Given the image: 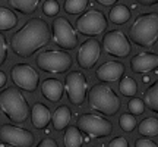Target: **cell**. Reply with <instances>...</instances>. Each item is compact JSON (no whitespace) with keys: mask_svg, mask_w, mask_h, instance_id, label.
Segmentation results:
<instances>
[{"mask_svg":"<svg viewBox=\"0 0 158 147\" xmlns=\"http://www.w3.org/2000/svg\"><path fill=\"white\" fill-rule=\"evenodd\" d=\"M51 31L43 18H31L10 37V47L19 57H31L50 43Z\"/></svg>","mask_w":158,"mask_h":147,"instance_id":"6da1fadb","label":"cell"},{"mask_svg":"<svg viewBox=\"0 0 158 147\" xmlns=\"http://www.w3.org/2000/svg\"><path fill=\"white\" fill-rule=\"evenodd\" d=\"M130 40L139 47H152L158 41V13L149 12L136 18L129 28Z\"/></svg>","mask_w":158,"mask_h":147,"instance_id":"7a4b0ae2","label":"cell"},{"mask_svg":"<svg viewBox=\"0 0 158 147\" xmlns=\"http://www.w3.org/2000/svg\"><path fill=\"white\" fill-rule=\"evenodd\" d=\"M0 110L15 124L25 122L31 115L27 99L16 87H7L0 91Z\"/></svg>","mask_w":158,"mask_h":147,"instance_id":"3957f363","label":"cell"},{"mask_svg":"<svg viewBox=\"0 0 158 147\" xmlns=\"http://www.w3.org/2000/svg\"><path fill=\"white\" fill-rule=\"evenodd\" d=\"M86 97H88L89 108L101 115L113 116L120 109V99L117 97V94L113 91V88H110L102 82L92 85L86 93Z\"/></svg>","mask_w":158,"mask_h":147,"instance_id":"277c9868","label":"cell"},{"mask_svg":"<svg viewBox=\"0 0 158 147\" xmlns=\"http://www.w3.org/2000/svg\"><path fill=\"white\" fill-rule=\"evenodd\" d=\"M35 63L43 72L50 74H63L72 68V56L62 50H45L41 51Z\"/></svg>","mask_w":158,"mask_h":147,"instance_id":"5b68a950","label":"cell"},{"mask_svg":"<svg viewBox=\"0 0 158 147\" xmlns=\"http://www.w3.org/2000/svg\"><path fill=\"white\" fill-rule=\"evenodd\" d=\"M76 127L81 132L92 138H104L113 134V124L106 118L92 113H82L76 119Z\"/></svg>","mask_w":158,"mask_h":147,"instance_id":"8992f818","label":"cell"},{"mask_svg":"<svg viewBox=\"0 0 158 147\" xmlns=\"http://www.w3.org/2000/svg\"><path fill=\"white\" fill-rule=\"evenodd\" d=\"M51 38L54 40V43L59 47H62L64 50H73L78 46L76 29L63 16L56 18L51 24Z\"/></svg>","mask_w":158,"mask_h":147,"instance_id":"52a82bcc","label":"cell"},{"mask_svg":"<svg viewBox=\"0 0 158 147\" xmlns=\"http://www.w3.org/2000/svg\"><path fill=\"white\" fill-rule=\"evenodd\" d=\"M107 29V18L101 11L89 9L76 19V31L82 35H98Z\"/></svg>","mask_w":158,"mask_h":147,"instance_id":"ba28073f","label":"cell"},{"mask_svg":"<svg viewBox=\"0 0 158 147\" xmlns=\"http://www.w3.org/2000/svg\"><path fill=\"white\" fill-rule=\"evenodd\" d=\"M10 79L19 90L34 93L38 88L40 75L28 63H16L10 69Z\"/></svg>","mask_w":158,"mask_h":147,"instance_id":"9c48e42d","label":"cell"},{"mask_svg":"<svg viewBox=\"0 0 158 147\" xmlns=\"http://www.w3.org/2000/svg\"><path fill=\"white\" fill-rule=\"evenodd\" d=\"M64 91L68 99L75 106H82L88 93V81L86 77L81 71H72L66 75L64 81Z\"/></svg>","mask_w":158,"mask_h":147,"instance_id":"30bf717a","label":"cell"},{"mask_svg":"<svg viewBox=\"0 0 158 147\" xmlns=\"http://www.w3.org/2000/svg\"><path fill=\"white\" fill-rule=\"evenodd\" d=\"M0 141L12 147H32L35 137L29 130L5 124L0 127Z\"/></svg>","mask_w":158,"mask_h":147,"instance_id":"8fae6325","label":"cell"},{"mask_svg":"<svg viewBox=\"0 0 158 147\" xmlns=\"http://www.w3.org/2000/svg\"><path fill=\"white\" fill-rule=\"evenodd\" d=\"M102 49L107 51L108 55L116 57L129 56L130 50H132L129 38L120 29H113V31H108V33L104 34V37H102Z\"/></svg>","mask_w":158,"mask_h":147,"instance_id":"7c38bea8","label":"cell"},{"mask_svg":"<svg viewBox=\"0 0 158 147\" xmlns=\"http://www.w3.org/2000/svg\"><path fill=\"white\" fill-rule=\"evenodd\" d=\"M100 55H101V43L97 38H88L79 46L76 60L82 69H91L98 62Z\"/></svg>","mask_w":158,"mask_h":147,"instance_id":"4fadbf2b","label":"cell"},{"mask_svg":"<svg viewBox=\"0 0 158 147\" xmlns=\"http://www.w3.org/2000/svg\"><path fill=\"white\" fill-rule=\"evenodd\" d=\"M130 68L135 74H148L158 68V55L152 51H142L130 59Z\"/></svg>","mask_w":158,"mask_h":147,"instance_id":"5bb4252c","label":"cell"},{"mask_svg":"<svg viewBox=\"0 0 158 147\" xmlns=\"http://www.w3.org/2000/svg\"><path fill=\"white\" fill-rule=\"evenodd\" d=\"M124 74V65L116 60H108V62L102 63L100 68L97 69V78L101 82H114L123 77Z\"/></svg>","mask_w":158,"mask_h":147,"instance_id":"9a60e30c","label":"cell"},{"mask_svg":"<svg viewBox=\"0 0 158 147\" xmlns=\"http://www.w3.org/2000/svg\"><path fill=\"white\" fill-rule=\"evenodd\" d=\"M63 93H64V84L60 79L47 78L41 84V94L48 100V102L57 103L62 100Z\"/></svg>","mask_w":158,"mask_h":147,"instance_id":"2e32d148","label":"cell"},{"mask_svg":"<svg viewBox=\"0 0 158 147\" xmlns=\"http://www.w3.org/2000/svg\"><path fill=\"white\" fill-rule=\"evenodd\" d=\"M31 121L37 130H44L51 121V112L43 103H35L31 109Z\"/></svg>","mask_w":158,"mask_h":147,"instance_id":"e0dca14e","label":"cell"},{"mask_svg":"<svg viewBox=\"0 0 158 147\" xmlns=\"http://www.w3.org/2000/svg\"><path fill=\"white\" fill-rule=\"evenodd\" d=\"M70 119H72V112L68 106H59L54 113H51V124L56 131L66 130V127L70 124Z\"/></svg>","mask_w":158,"mask_h":147,"instance_id":"ac0fdd59","label":"cell"},{"mask_svg":"<svg viewBox=\"0 0 158 147\" xmlns=\"http://www.w3.org/2000/svg\"><path fill=\"white\" fill-rule=\"evenodd\" d=\"M12 9L18 11L22 15H31L37 11L41 0H7Z\"/></svg>","mask_w":158,"mask_h":147,"instance_id":"d6986e66","label":"cell"},{"mask_svg":"<svg viewBox=\"0 0 158 147\" xmlns=\"http://www.w3.org/2000/svg\"><path fill=\"white\" fill-rule=\"evenodd\" d=\"M63 144L64 147H82L84 144V138L78 127H66L64 136H63Z\"/></svg>","mask_w":158,"mask_h":147,"instance_id":"ffe728a7","label":"cell"},{"mask_svg":"<svg viewBox=\"0 0 158 147\" xmlns=\"http://www.w3.org/2000/svg\"><path fill=\"white\" fill-rule=\"evenodd\" d=\"M18 16L12 9L0 6V31H10L16 27Z\"/></svg>","mask_w":158,"mask_h":147,"instance_id":"44dd1931","label":"cell"},{"mask_svg":"<svg viewBox=\"0 0 158 147\" xmlns=\"http://www.w3.org/2000/svg\"><path fill=\"white\" fill-rule=\"evenodd\" d=\"M130 9L124 5L113 6V9L110 11V21L116 25H123L130 19Z\"/></svg>","mask_w":158,"mask_h":147,"instance_id":"7402d4cb","label":"cell"},{"mask_svg":"<svg viewBox=\"0 0 158 147\" xmlns=\"http://www.w3.org/2000/svg\"><path fill=\"white\" fill-rule=\"evenodd\" d=\"M143 103L149 110L158 113V79L143 93Z\"/></svg>","mask_w":158,"mask_h":147,"instance_id":"603a6c76","label":"cell"},{"mask_svg":"<svg viewBox=\"0 0 158 147\" xmlns=\"http://www.w3.org/2000/svg\"><path fill=\"white\" fill-rule=\"evenodd\" d=\"M138 132L142 137H157L158 136V119L157 118H145L138 125Z\"/></svg>","mask_w":158,"mask_h":147,"instance_id":"cb8c5ba5","label":"cell"},{"mask_svg":"<svg viewBox=\"0 0 158 147\" xmlns=\"http://www.w3.org/2000/svg\"><path fill=\"white\" fill-rule=\"evenodd\" d=\"M118 90H120V93H122L124 97H133V96H136L138 84H136V81L133 78L124 77V78H120Z\"/></svg>","mask_w":158,"mask_h":147,"instance_id":"d4e9b609","label":"cell"},{"mask_svg":"<svg viewBox=\"0 0 158 147\" xmlns=\"http://www.w3.org/2000/svg\"><path fill=\"white\" fill-rule=\"evenodd\" d=\"M88 6V0H64V12L69 15H78L86 9Z\"/></svg>","mask_w":158,"mask_h":147,"instance_id":"484cf974","label":"cell"},{"mask_svg":"<svg viewBox=\"0 0 158 147\" xmlns=\"http://www.w3.org/2000/svg\"><path fill=\"white\" fill-rule=\"evenodd\" d=\"M118 125L124 132H132L136 128V118L132 113H123L118 118Z\"/></svg>","mask_w":158,"mask_h":147,"instance_id":"4316f807","label":"cell"},{"mask_svg":"<svg viewBox=\"0 0 158 147\" xmlns=\"http://www.w3.org/2000/svg\"><path fill=\"white\" fill-rule=\"evenodd\" d=\"M127 110H129V113H132V115H142L143 113V110H145V103H143V100H141V99H138V97H133V99H130V102L127 103Z\"/></svg>","mask_w":158,"mask_h":147,"instance_id":"83f0119b","label":"cell"},{"mask_svg":"<svg viewBox=\"0 0 158 147\" xmlns=\"http://www.w3.org/2000/svg\"><path fill=\"white\" fill-rule=\"evenodd\" d=\"M60 11V5L57 0H45L44 5H43V12H44L45 16H56Z\"/></svg>","mask_w":158,"mask_h":147,"instance_id":"f1b7e54d","label":"cell"},{"mask_svg":"<svg viewBox=\"0 0 158 147\" xmlns=\"http://www.w3.org/2000/svg\"><path fill=\"white\" fill-rule=\"evenodd\" d=\"M6 59H7V41L0 31V66L6 62Z\"/></svg>","mask_w":158,"mask_h":147,"instance_id":"f546056e","label":"cell"},{"mask_svg":"<svg viewBox=\"0 0 158 147\" xmlns=\"http://www.w3.org/2000/svg\"><path fill=\"white\" fill-rule=\"evenodd\" d=\"M108 147H129V141L124 137H116L110 141Z\"/></svg>","mask_w":158,"mask_h":147,"instance_id":"4dcf8cb0","label":"cell"},{"mask_svg":"<svg viewBox=\"0 0 158 147\" xmlns=\"http://www.w3.org/2000/svg\"><path fill=\"white\" fill-rule=\"evenodd\" d=\"M135 147H158L157 143H154L149 138H138L135 143Z\"/></svg>","mask_w":158,"mask_h":147,"instance_id":"1f68e13d","label":"cell"},{"mask_svg":"<svg viewBox=\"0 0 158 147\" xmlns=\"http://www.w3.org/2000/svg\"><path fill=\"white\" fill-rule=\"evenodd\" d=\"M37 147H59V146H57V141L54 138L45 137V138H43V140L37 144Z\"/></svg>","mask_w":158,"mask_h":147,"instance_id":"d6a6232c","label":"cell"},{"mask_svg":"<svg viewBox=\"0 0 158 147\" xmlns=\"http://www.w3.org/2000/svg\"><path fill=\"white\" fill-rule=\"evenodd\" d=\"M136 3H139L142 6H154L158 5V0H135Z\"/></svg>","mask_w":158,"mask_h":147,"instance_id":"836d02e7","label":"cell"},{"mask_svg":"<svg viewBox=\"0 0 158 147\" xmlns=\"http://www.w3.org/2000/svg\"><path fill=\"white\" fill-rule=\"evenodd\" d=\"M101 6H113L114 3H117L118 0H97Z\"/></svg>","mask_w":158,"mask_h":147,"instance_id":"e575fe53","label":"cell"},{"mask_svg":"<svg viewBox=\"0 0 158 147\" xmlns=\"http://www.w3.org/2000/svg\"><path fill=\"white\" fill-rule=\"evenodd\" d=\"M6 81H7V78H6V74L3 72V71H0V88H3L6 85Z\"/></svg>","mask_w":158,"mask_h":147,"instance_id":"d590c367","label":"cell"}]
</instances>
